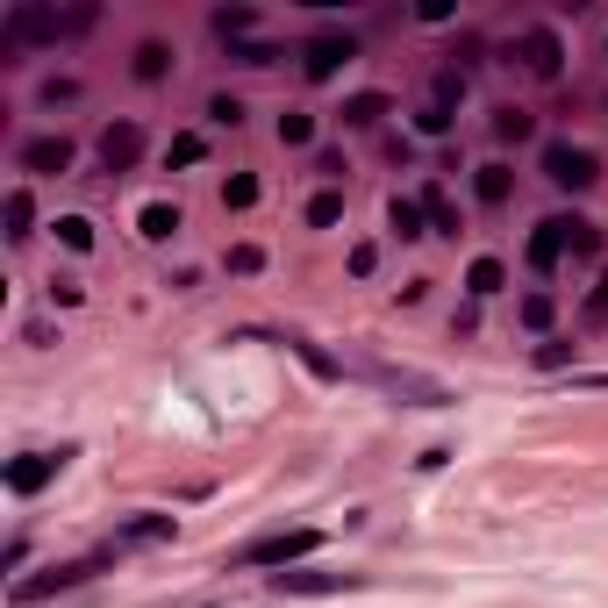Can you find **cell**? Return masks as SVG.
<instances>
[{
    "label": "cell",
    "mask_w": 608,
    "mask_h": 608,
    "mask_svg": "<svg viewBox=\"0 0 608 608\" xmlns=\"http://www.w3.org/2000/svg\"><path fill=\"white\" fill-rule=\"evenodd\" d=\"M65 459L72 451H22V459H8V494H43V486H51L57 473H65Z\"/></svg>",
    "instance_id": "cell-5"
},
{
    "label": "cell",
    "mask_w": 608,
    "mask_h": 608,
    "mask_svg": "<svg viewBox=\"0 0 608 608\" xmlns=\"http://www.w3.org/2000/svg\"><path fill=\"white\" fill-rule=\"evenodd\" d=\"M129 72H136V80H144V86H158L165 72H172V51H165L158 36H150V43H136V51H129Z\"/></svg>",
    "instance_id": "cell-15"
},
{
    "label": "cell",
    "mask_w": 608,
    "mask_h": 608,
    "mask_svg": "<svg viewBox=\"0 0 608 608\" xmlns=\"http://www.w3.org/2000/svg\"><path fill=\"white\" fill-rule=\"evenodd\" d=\"M416 129H422V136H444V129H451V108H422Z\"/></svg>",
    "instance_id": "cell-35"
},
{
    "label": "cell",
    "mask_w": 608,
    "mask_h": 608,
    "mask_svg": "<svg viewBox=\"0 0 608 608\" xmlns=\"http://www.w3.org/2000/svg\"><path fill=\"white\" fill-rule=\"evenodd\" d=\"M22 172H36V179L72 172V136H29L22 144Z\"/></svg>",
    "instance_id": "cell-11"
},
{
    "label": "cell",
    "mask_w": 608,
    "mask_h": 608,
    "mask_svg": "<svg viewBox=\"0 0 608 608\" xmlns=\"http://www.w3.org/2000/svg\"><path fill=\"white\" fill-rule=\"evenodd\" d=\"M29 222H36V201H29V187L8 193V243H29Z\"/></svg>",
    "instance_id": "cell-19"
},
{
    "label": "cell",
    "mask_w": 608,
    "mask_h": 608,
    "mask_svg": "<svg viewBox=\"0 0 608 608\" xmlns=\"http://www.w3.org/2000/svg\"><path fill=\"white\" fill-rule=\"evenodd\" d=\"M473 193H480L486 208H501V201H509V193H515V172H509V165H501V158H486L480 172H473Z\"/></svg>",
    "instance_id": "cell-13"
},
{
    "label": "cell",
    "mask_w": 608,
    "mask_h": 608,
    "mask_svg": "<svg viewBox=\"0 0 608 608\" xmlns=\"http://www.w3.org/2000/svg\"><path fill=\"white\" fill-rule=\"evenodd\" d=\"M422 216L437 222V237H459V216H451V201H444V193H437V187L422 193Z\"/></svg>",
    "instance_id": "cell-28"
},
{
    "label": "cell",
    "mask_w": 608,
    "mask_h": 608,
    "mask_svg": "<svg viewBox=\"0 0 608 608\" xmlns=\"http://www.w3.org/2000/svg\"><path fill=\"white\" fill-rule=\"evenodd\" d=\"M308 136H315V115H301V108H286V115H280V144H286V150H301Z\"/></svg>",
    "instance_id": "cell-26"
},
{
    "label": "cell",
    "mask_w": 608,
    "mask_h": 608,
    "mask_svg": "<svg viewBox=\"0 0 608 608\" xmlns=\"http://www.w3.org/2000/svg\"><path fill=\"white\" fill-rule=\"evenodd\" d=\"M352 57H358V43H352V36H315L308 51H301V72H308V80L323 86V80H337V72L352 65Z\"/></svg>",
    "instance_id": "cell-7"
},
{
    "label": "cell",
    "mask_w": 608,
    "mask_h": 608,
    "mask_svg": "<svg viewBox=\"0 0 608 608\" xmlns=\"http://www.w3.org/2000/svg\"><path fill=\"white\" fill-rule=\"evenodd\" d=\"M337 222H344V193L323 187V193L308 201V230H337Z\"/></svg>",
    "instance_id": "cell-20"
},
{
    "label": "cell",
    "mask_w": 608,
    "mask_h": 608,
    "mask_svg": "<svg viewBox=\"0 0 608 608\" xmlns=\"http://www.w3.org/2000/svg\"><path fill=\"white\" fill-rule=\"evenodd\" d=\"M258 193H265V187H258V179H251V172H237V179H222V208H237V216H243V208H258Z\"/></svg>",
    "instance_id": "cell-22"
},
{
    "label": "cell",
    "mask_w": 608,
    "mask_h": 608,
    "mask_svg": "<svg viewBox=\"0 0 608 608\" xmlns=\"http://www.w3.org/2000/svg\"><path fill=\"white\" fill-rule=\"evenodd\" d=\"M587 315H608V272L595 280V294H587Z\"/></svg>",
    "instance_id": "cell-37"
},
{
    "label": "cell",
    "mask_w": 608,
    "mask_h": 608,
    "mask_svg": "<svg viewBox=\"0 0 608 608\" xmlns=\"http://www.w3.org/2000/svg\"><path fill=\"white\" fill-rule=\"evenodd\" d=\"M201 136H172V144H165V165H201Z\"/></svg>",
    "instance_id": "cell-29"
},
{
    "label": "cell",
    "mask_w": 608,
    "mask_h": 608,
    "mask_svg": "<svg viewBox=\"0 0 608 608\" xmlns=\"http://www.w3.org/2000/svg\"><path fill=\"white\" fill-rule=\"evenodd\" d=\"M373 265H379V243H352V272L358 280H373Z\"/></svg>",
    "instance_id": "cell-34"
},
{
    "label": "cell",
    "mask_w": 608,
    "mask_h": 608,
    "mask_svg": "<svg viewBox=\"0 0 608 608\" xmlns=\"http://www.w3.org/2000/svg\"><path fill=\"white\" fill-rule=\"evenodd\" d=\"M230 57H237V65H280V51H272V43H258V36H251V43H237Z\"/></svg>",
    "instance_id": "cell-30"
},
{
    "label": "cell",
    "mask_w": 608,
    "mask_h": 608,
    "mask_svg": "<svg viewBox=\"0 0 608 608\" xmlns=\"http://www.w3.org/2000/svg\"><path fill=\"white\" fill-rule=\"evenodd\" d=\"M258 265H265V251H258V243H237V251H230V272H237V280H251Z\"/></svg>",
    "instance_id": "cell-31"
},
{
    "label": "cell",
    "mask_w": 608,
    "mask_h": 608,
    "mask_svg": "<svg viewBox=\"0 0 608 608\" xmlns=\"http://www.w3.org/2000/svg\"><path fill=\"white\" fill-rule=\"evenodd\" d=\"M601 222H587V216H573V258H601Z\"/></svg>",
    "instance_id": "cell-27"
},
{
    "label": "cell",
    "mask_w": 608,
    "mask_h": 608,
    "mask_svg": "<svg viewBox=\"0 0 608 608\" xmlns=\"http://www.w3.org/2000/svg\"><path fill=\"white\" fill-rule=\"evenodd\" d=\"M136 230H144L150 243H165V237H179V208L172 201H150L144 216H136Z\"/></svg>",
    "instance_id": "cell-17"
},
{
    "label": "cell",
    "mask_w": 608,
    "mask_h": 608,
    "mask_svg": "<svg viewBox=\"0 0 608 608\" xmlns=\"http://www.w3.org/2000/svg\"><path fill=\"white\" fill-rule=\"evenodd\" d=\"M523 65L537 72V80H558V72H566V43H558V29H523Z\"/></svg>",
    "instance_id": "cell-10"
},
{
    "label": "cell",
    "mask_w": 608,
    "mask_h": 608,
    "mask_svg": "<svg viewBox=\"0 0 608 608\" xmlns=\"http://www.w3.org/2000/svg\"><path fill=\"white\" fill-rule=\"evenodd\" d=\"M365 379H373V387H387L394 401H416V408H444V401H451V387H444V379L408 373V365H365Z\"/></svg>",
    "instance_id": "cell-3"
},
{
    "label": "cell",
    "mask_w": 608,
    "mask_h": 608,
    "mask_svg": "<svg viewBox=\"0 0 608 608\" xmlns=\"http://www.w3.org/2000/svg\"><path fill=\"white\" fill-rule=\"evenodd\" d=\"M286 352H294L301 365H308V373H315V379H344V365H329V358H323V352H315V344H308V337H286Z\"/></svg>",
    "instance_id": "cell-23"
},
{
    "label": "cell",
    "mask_w": 608,
    "mask_h": 608,
    "mask_svg": "<svg viewBox=\"0 0 608 608\" xmlns=\"http://www.w3.org/2000/svg\"><path fill=\"white\" fill-rule=\"evenodd\" d=\"M172 515H122L115 523V544H172Z\"/></svg>",
    "instance_id": "cell-12"
},
{
    "label": "cell",
    "mask_w": 608,
    "mask_h": 608,
    "mask_svg": "<svg viewBox=\"0 0 608 608\" xmlns=\"http://www.w3.org/2000/svg\"><path fill=\"white\" fill-rule=\"evenodd\" d=\"M387 230H394V237H430V230H422V201L394 193V201H387Z\"/></svg>",
    "instance_id": "cell-18"
},
{
    "label": "cell",
    "mask_w": 608,
    "mask_h": 608,
    "mask_svg": "<svg viewBox=\"0 0 608 608\" xmlns=\"http://www.w3.org/2000/svg\"><path fill=\"white\" fill-rule=\"evenodd\" d=\"M523 323H530V329L552 323V294H530V301H523Z\"/></svg>",
    "instance_id": "cell-33"
},
{
    "label": "cell",
    "mask_w": 608,
    "mask_h": 608,
    "mask_svg": "<svg viewBox=\"0 0 608 608\" xmlns=\"http://www.w3.org/2000/svg\"><path fill=\"white\" fill-rule=\"evenodd\" d=\"M57 243H65V251H94V222L86 216H57Z\"/></svg>",
    "instance_id": "cell-24"
},
{
    "label": "cell",
    "mask_w": 608,
    "mask_h": 608,
    "mask_svg": "<svg viewBox=\"0 0 608 608\" xmlns=\"http://www.w3.org/2000/svg\"><path fill=\"white\" fill-rule=\"evenodd\" d=\"M208 29H216V36L237 51V43H251V29H258V8H216V14H208Z\"/></svg>",
    "instance_id": "cell-14"
},
{
    "label": "cell",
    "mask_w": 608,
    "mask_h": 608,
    "mask_svg": "<svg viewBox=\"0 0 608 608\" xmlns=\"http://www.w3.org/2000/svg\"><path fill=\"white\" fill-rule=\"evenodd\" d=\"M379 115H387V94H352L344 101V122H352V129H373Z\"/></svg>",
    "instance_id": "cell-21"
},
{
    "label": "cell",
    "mask_w": 608,
    "mask_h": 608,
    "mask_svg": "<svg viewBox=\"0 0 608 608\" xmlns=\"http://www.w3.org/2000/svg\"><path fill=\"white\" fill-rule=\"evenodd\" d=\"M544 179L566 187V193H580V187H595V179H601V158L587 144H566V136H558V144H544Z\"/></svg>",
    "instance_id": "cell-4"
},
{
    "label": "cell",
    "mask_w": 608,
    "mask_h": 608,
    "mask_svg": "<svg viewBox=\"0 0 608 608\" xmlns=\"http://www.w3.org/2000/svg\"><path fill=\"white\" fill-rule=\"evenodd\" d=\"M115 552H122V544H108V552H94V558H65V566L36 573V580H14L8 595L22 601V608H29V601H51V595H72V587H86L94 573H108V566H115Z\"/></svg>",
    "instance_id": "cell-1"
},
{
    "label": "cell",
    "mask_w": 608,
    "mask_h": 608,
    "mask_svg": "<svg viewBox=\"0 0 608 608\" xmlns=\"http://www.w3.org/2000/svg\"><path fill=\"white\" fill-rule=\"evenodd\" d=\"M237 115H243L237 94H216V101H208V122H237Z\"/></svg>",
    "instance_id": "cell-36"
},
{
    "label": "cell",
    "mask_w": 608,
    "mask_h": 608,
    "mask_svg": "<svg viewBox=\"0 0 608 608\" xmlns=\"http://www.w3.org/2000/svg\"><path fill=\"white\" fill-rule=\"evenodd\" d=\"M573 352H580V344H537V365H544V373H558V365H573Z\"/></svg>",
    "instance_id": "cell-32"
},
{
    "label": "cell",
    "mask_w": 608,
    "mask_h": 608,
    "mask_svg": "<svg viewBox=\"0 0 608 608\" xmlns=\"http://www.w3.org/2000/svg\"><path fill=\"white\" fill-rule=\"evenodd\" d=\"M308 552H323V530H272V537H258V544H243V552L230 558V566H243V573H258V566H301Z\"/></svg>",
    "instance_id": "cell-2"
},
{
    "label": "cell",
    "mask_w": 608,
    "mask_h": 608,
    "mask_svg": "<svg viewBox=\"0 0 608 608\" xmlns=\"http://www.w3.org/2000/svg\"><path fill=\"white\" fill-rule=\"evenodd\" d=\"M136 158H144V122H108V129H101V165H108V172H129Z\"/></svg>",
    "instance_id": "cell-8"
},
{
    "label": "cell",
    "mask_w": 608,
    "mask_h": 608,
    "mask_svg": "<svg viewBox=\"0 0 608 608\" xmlns=\"http://www.w3.org/2000/svg\"><path fill=\"white\" fill-rule=\"evenodd\" d=\"M530 129H537V122H530L523 108H494V136H501V144H523Z\"/></svg>",
    "instance_id": "cell-25"
},
{
    "label": "cell",
    "mask_w": 608,
    "mask_h": 608,
    "mask_svg": "<svg viewBox=\"0 0 608 608\" xmlns=\"http://www.w3.org/2000/svg\"><path fill=\"white\" fill-rule=\"evenodd\" d=\"M566 251H573V216H544L537 230H530V243H523L530 272H552V265H558Z\"/></svg>",
    "instance_id": "cell-6"
},
{
    "label": "cell",
    "mask_w": 608,
    "mask_h": 608,
    "mask_svg": "<svg viewBox=\"0 0 608 608\" xmlns=\"http://www.w3.org/2000/svg\"><path fill=\"white\" fill-rule=\"evenodd\" d=\"M352 573H315V566H286L272 573V595H344Z\"/></svg>",
    "instance_id": "cell-9"
},
{
    "label": "cell",
    "mask_w": 608,
    "mask_h": 608,
    "mask_svg": "<svg viewBox=\"0 0 608 608\" xmlns=\"http://www.w3.org/2000/svg\"><path fill=\"white\" fill-rule=\"evenodd\" d=\"M465 286H473L480 301L501 294V286H509V265H501V258H473V265H465Z\"/></svg>",
    "instance_id": "cell-16"
}]
</instances>
